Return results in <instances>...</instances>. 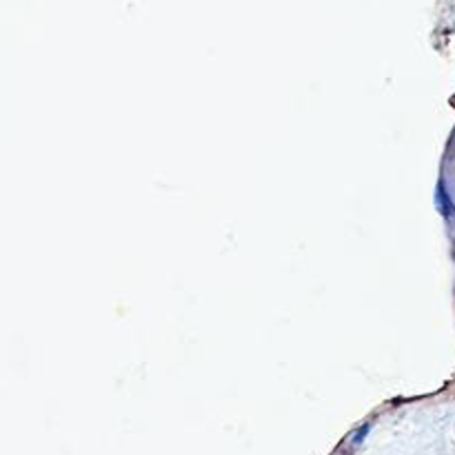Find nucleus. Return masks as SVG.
Returning a JSON list of instances; mask_svg holds the SVG:
<instances>
[{
	"label": "nucleus",
	"mask_w": 455,
	"mask_h": 455,
	"mask_svg": "<svg viewBox=\"0 0 455 455\" xmlns=\"http://www.w3.org/2000/svg\"><path fill=\"white\" fill-rule=\"evenodd\" d=\"M435 200H438V209H440V214L444 216V218H451V216L455 214V204H453V200H451V196H449V191H447L444 180H440Z\"/></svg>",
	"instance_id": "obj_1"
},
{
	"label": "nucleus",
	"mask_w": 455,
	"mask_h": 455,
	"mask_svg": "<svg viewBox=\"0 0 455 455\" xmlns=\"http://www.w3.org/2000/svg\"><path fill=\"white\" fill-rule=\"evenodd\" d=\"M369 431H371V424H364L362 428H358V431H356V435L351 438V444H354V447L362 444V440L367 438V433H369Z\"/></svg>",
	"instance_id": "obj_2"
}]
</instances>
